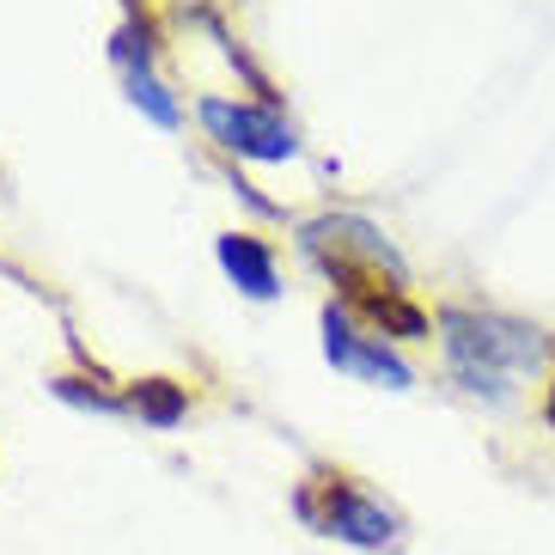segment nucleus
Listing matches in <instances>:
<instances>
[{
  "instance_id": "nucleus-8",
  "label": "nucleus",
  "mask_w": 555,
  "mask_h": 555,
  "mask_svg": "<svg viewBox=\"0 0 555 555\" xmlns=\"http://www.w3.org/2000/svg\"><path fill=\"white\" fill-rule=\"evenodd\" d=\"M122 403H129L134 422H147V427L190 422V385L183 378H134V385H122Z\"/></svg>"
},
{
  "instance_id": "nucleus-5",
  "label": "nucleus",
  "mask_w": 555,
  "mask_h": 555,
  "mask_svg": "<svg viewBox=\"0 0 555 555\" xmlns=\"http://www.w3.org/2000/svg\"><path fill=\"white\" fill-rule=\"evenodd\" d=\"M202 129H208L214 147L238 153V159H262V165H281L294 159L299 141H294V122L275 111V104H232V99H202L196 104Z\"/></svg>"
},
{
  "instance_id": "nucleus-10",
  "label": "nucleus",
  "mask_w": 555,
  "mask_h": 555,
  "mask_svg": "<svg viewBox=\"0 0 555 555\" xmlns=\"http://www.w3.org/2000/svg\"><path fill=\"white\" fill-rule=\"evenodd\" d=\"M50 391L62 397V403H74V409H99V415H129L122 391H111V385H99V378L62 373V378H50Z\"/></svg>"
},
{
  "instance_id": "nucleus-4",
  "label": "nucleus",
  "mask_w": 555,
  "mask_h": 555,
  "mask_svg": "<svg viewBox=\"0 0 555 555\" xmlns=\"http://www.w3.org/2000/svg\"><path fill=\"white\" fill-rule=\"evenodd\" d=\"M318 324H324V360L336 373L385 385V391H409V385H415V366L397 354V343H385V336H373L366 324H354V311H348L343 299H330Z\"/></svg>"
},
{
  "instance_id": "nucleus-12",
  "label": "nucleus",
  "mask_w": 555,
  "mask_h": 555,
  "mask_svg": "<svg viewBox=\"0 0 555 555\" xmlns=\"http://www.w3.org/2000/svg\"><path fill=\"white\" fill-rule=\"evenodd\" d=\"M543 427L555 434V373H550V385H543Z\"/></svg>"
},
{
  "instance_id": "nucleus-6",
  "label": "nucleus",
  "mask_w": 555,
  "mask_h": 555,
  "mask_svg": "<svg viewBox=\"0 0 555 555\" xmlns=\"http://www.w3.org/2000/svg\"><path fill=\"white\" fill-rule=\"evenodd\" d=\"M336 299L354 311V324H366L373 336H385V343H434V311L415 306L409 287H397V281H385V275L336 281Z\"/></svg>"
},
{
  "instance_id": "nucleus-2",
  "label": "nucleus",
  "mask_w": 555,
  "mask_h": 555,
  "mask_svg": "<svg viewBox=\"0 0 555 555\" xmlns=\"http://www.w3.org/2000/svg\"><path fill=\"white\" fill-rule=\"evenodd\" d=\"M294 519L318 538L354 543V550H403L409 543V519L397 513L385 494H373L354 470L343 464H318L294 489Z\"/></svg>"
},
{
  "instance_id": "nucleus-11",
  "label": "nucleus",
  "mask_w": 555,
  "mask_h": 555,
  "mask_svg": "<svg viewBox=\"0 0 555 555\" xmlns=\"http://www.w3.org/2000/svg\"><path fill=\"white\" fill-rule=\"evenodd\" d=\"M227 183H232V196H245V202H250V208H257V214H281V208H275V202H262V196H257V190H250V183H245V178H238V171H227Z\"/></svg>"
},
{
  "instance_id": "nucleus-1",
  "label": "nucleus",
  "mask_w": 555,
  "mask_h": 555,
  "mask_svg": "<svg viewBox=\"0 0 555 555\" xmlns=\"http://www.w3.org/2000/svg\"><path fill=\"white\" fill-rule=\"evenodd\" d=\"M434 330H440L446 373L470 397H482V403H506L513 385L543 373L555 354L550 330L525 324V318H506V311H482V306H440Z\"/></svg>"
},
{
  "instance_id": "nucleus-7",
  "label": "nucleus",
  "mask_w": 555,
  "mask_h": 555,
  "mask_svg": "<svg viewBox=\"0 0 555 555\" xmlns=\"http://www.w3.org/2000/svg\"><path fill=\"white\" fill-rule=\"evenodd\" d=\"M214 257L227 269V281L250 299H275L281 294V269H275V250L262 245L257 232H220L214 238Z\"/></svg>"
},
{
  "instance_id": "nucleus-3",
  "label": "nucleus",
  "mask_w": 555,
  "mask_h": 555,
  "mask_svg": "<svg viewBox=\"0 0 555 555\" xmlns=\"http://www.w3.org/2000/svg\"><path fill=\"white\" fill-rule=\"evenodd\" d=\"M299 250H306L311 269H324L330 287L348 281V275H385V281H397V287H409L403 250H397L366 214H318V220H306V227H299Z\"/></svg>"
},
{
  "instance_id": "nucleus-9",
  "label": "nucleus",
  "mask_w": 555,
  "mask_h": 555,
  "mask_svg": "<svg viewBox=\"0 0 555 555\" xmlns=\"http://www.w3.org/2000/svg\"><path fill=\"white\" fill-rule=\"evenodd\" d=\"M116 67H122V86H129V104H134V111H147L159 129H178V99L159 86L153 62H116Z\"/></svg>"
}]
</instances>
